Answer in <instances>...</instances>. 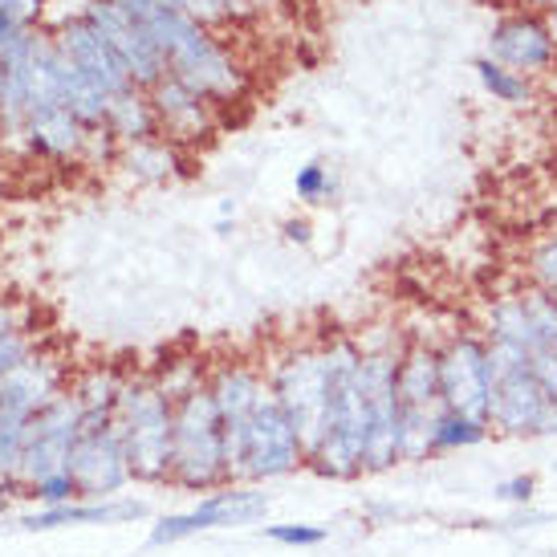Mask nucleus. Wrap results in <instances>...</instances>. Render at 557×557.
<instances>
[{
  "instance_id": "7c9ffc66",
  "label": "nucleus",
  "mask_w": 557,
  "mask_h": 557,
  "mask_svg": "<svg viewBox=\"0 0 557 557\" xmlns=\"http://www.w3.org/2000/svg\"><path fill=\"white\" fill-rule=\"evenodd\" d=\"M334 191V180H330V168L325 163H306V168L297 171V200L306 203H325V196Z\"/></svg>"
},
{
  "instance_id": "7ed1b4c3",
  "label": "nucleus",
  "mask_w": 557,
  "mask_h": 557,
  "mask_svg": "<svg viewBox=\"0 0 557 557\" xmlns=\"http://www.w3.org/2000/svg\"><path fill=\"white\" fill-rule=\"evenodd\" d=\"M493 362V407L488 428L505 440H554L557 435V407L549 403L545 387L533 374V358L517 346L488 342Z\"/></svg>"
},
{
  "instance_id": "423d86ee",
  "label": "nucleus",
  "mask_w": 557,
  "mask_h": 557,
  "mask_svg": "<svg viewBox=\"0 0 557 557\" xmlns=\"http://www.w3.org/2000/svg\"><path fill=\"white\" fill-rule=\"evenodd\" d=\"M399 358L395 346H362V391L371 407V444L367 472H391L403 465V403H399Z\"/></svg>"
},
{
  "instance_id": "f03ea898",
  "label": "nucleus",
  "mask_w": 557,
  "mask_h": 557,
  "mask_svg": "<svg viewBox=\"0 0 557 557\" xmlns=\"http://www.w3.org/2000/svg\"><path fill=\"white\" fill-rule=\"evenodd\" d=\"M184 493H216L228 480L224 460V423H220L216 399L208 383L191 387L175 399V423H171V480Z\"/></svg>"
},
{
  "instance_id": "393cba45",
  "label": "nucleus",
  "mask_w": 557,
  "mask_h": 557,
  "mask_svg": "<svg viewBox=\"0 0 557 557\" xmlns=\"http://www.w3.org/2000/svg\"><path fill=\"white\" fill-rule=\"evenodd\" d=\"M25 428H29V419L13 416V411H0V484L13 496H21L13 476L16 465H21V451H25Z\"/></svg>"
},
{
  "instance_id": "ddd939ff",
  "label": "nucleus",
  "mask_w": 557,
  "mask_h": 557,
  "mask_svg": "<svg viewBox=\"0 0 557 557\" xmlns=\"http://www.w3.org/2000/svg\"><path fill=\"white\" fill-rule=\"evenodd\" d=\"M65 371L58 358L49 355H29L21 367L0 379V411H13L21 419H33L41 407L65 395Z\"/></svg>"
},
{
  "instance_id": "cd10ccee",
  "label": "nucleus",
  "mask_w": 557,
  "mask_h": 557,
  "mask_svg": "<svg viewBox=\"0 0 557 557\" xmlns=\"http://www.w3.org/2000/svg\"><path fill=\"white\" fill-rule=\"evenodd\" d=\"M25 500H37V509H58V505L82 500V496L70 472H53V476H41L37 484H29V488H25Z\"/></svg>"
},
{
  "instance_id": "6e6552de",
  "label": "nucleus",
  "mask_w": 557,
  "mask_h": 557,
  "mask_svg": "<svg viewBox=\"0 0 557 557\" xmlns=\"http://www.w3.org/2000/svg\"><path fill=\"white\" fill-rule=\"evenodd\" d=\"M82 435V407L78 399L65 391L58 399L41 407L25 428V451H21V465H16V493L25 496L29 484H37L41 476L53 472H70V451Z\"/></svg>"
},
{
  "instance_id": "9b49d317",
  "label": "nucleus",
  "mask_w": 557,
  "mask_h": 557,
  "mask_svg": "<svg viewBox=\"0 0 557 557\" xmlns=\"http://www.w3.org/2000/svg\"><path fill=\"white\" fill-rule=\"evenodd\" d=\"M70 476L78 484L82 500H110L131 484V460H126L123 435L114 419H86L82 416V435L70 451Z\"/></svg>"
},
{
  "instance_id": "473e14b6",
  "label": "nucleus",
  "mask_w": 557,
  "mask_h": 557,
  "mask_svg": "<svg viewBox=\"0 0 557 557\" xmlns=\"http://www.w3.org/2000/svg\"><path fill=\"white\" fill-rule=\"evenodd\" d=\"M533 374H537V383L545 387L549 403L557 407V355H533Z\"/></svg>"
},
{
  "instance_id": "0eeeda50",
  "label": "nucleus",
  "mask_w": 557,
  "mask_h": 557,
  "mask_svg": "<svg viewBox=\"0 0 557 557\" xmlns=\"http://www.w3.org/2000/svg\"><path fill=\"white\" fill-rule=\"evenodd\" d=\"M440 407L488 423L493 407V362L484 334H456L440 346Z\"/></svg>"
},
{
  "instance_id": "6ab92c4d",
  "label": "nucleus",
  "mask_w": 557,
  "mask_h": 557,
  "mask_svg": "<svg viewBox=\"0 0 557 557\" xmlns=\"http://www.w3.org/2000/svg\"><path fill=\"white\" fill-rule=\"evenodd\" d=\"M484 338L500 342V346H517V350H525L529 358L542 355V342H537V330H533V318H529V306L521 294L496 297L493 306H488Z\"/></svg>"
},
{
  "instance_id": "5701e85b",
  "label": "nucleus",
  "mask_w": 557,
  "mask_h": 557,
  "mask_svg": "<svg viewBox=\"0 0 557 557\" xmlns=\"http://www.w3.org/2000/svg\"><path fill=\"white\" fill-rule=\"evenodd\" d=\"M488 435H493V428H488V423L468 419V416H456V411H444V407H440V411H435V419H432V456L480 448Z\"/></svg>"
},
{
  "instance_id": "9d476101",
  "label": "nucleus",
  "mask_w": 557,
  "mask_h": 557,
  "mask_svg": "<svg viewBox=\"0 0 557 557\" xmlns=\"http://www.w3.org/2000/svg\"><path fill=\"white\" fill-rule=\"evenodd\" d=\"M269 512V496L257 484H224L216 493H208L196 509L168 512L151 525V545H175L187 542L208 529H236V525H257Z\"/></svg>"
},
{
  "instance_id": "4468645a",
  "label": "nucleus",
  "mask_w": 557,
  "mask_h": 557,
  "mask_svg": "<svg viewBox=\"0 0 557 557\" xmlns=\"http://www.w3.org/2000/svg\"><path fill=\"white\" fill-rule=\"evenodd\" d=\"M62 53L78 65L82 74L107 94V98H119V94L135 90V82H131V74H126L123 58L114 53V46L94 29L90 21H82V25H70V29H65Z\"/></svg>"
},
{
  "instance_id": "1a4fd4ad",
  "label": "nucleus",
  "mask_w": 557,
  "mask_h": 557,
  "mask_svg": "<svg viewBox=\"0 0 557 557\" xmlns=\"http://www.w3.org/2000/svg\"><path fill=\"white\" fill-rule=\"evenodd\" d=\"M306 444L297 435L294 419L285 416L273 391H264V399L252 411L245 440V468H240V484H261V480L289 476L297 468H306Z\"/></svg>"
},
{
  "instance_id": "c85d7f7f",
  "label": "nucleus",
  "mask_w": 557,
  "mask_h": 557,
  "mask_svg": "<svg viewBox=\"0 0 557 557\" xmlns=\"http://www.w3.org/2000/svg\"><path fill=\"white\" fill-rule=\"evenodd\" d=\"M529 273H533V289L557 297V236H545L542 245L529 252Z\"/></svg>"
},
{
  "instance_id": "e433bc0d",
  "label": "nucleus",
  "mask_w": 557,
  "mask_h": 557,
  "mask_svg": "<svg viewBox=\"0 0 557 557\" xmlns=\"http://www.w3.org/2000/svg\"><path fill=\"white\" fill-rule=\"evenodd\" d=\"M554 472H557V460H554Z\"/></svg>"
},
{
  "instance_id": "c9c22d12",
  "label": "nucleus",
  "mask_w": 557,
  "mask_h": 557,
  "mask_svg": "<svg viewBox=\"0 0 557 557\" xmlns=\"http://www.w3.org/2000/svg\"><path fill=\"white\" fill-rule=\"evenodd\" d=\"M533 4H554V0H533Z\"/></svg>"
},
{
  "instance_id": "aec40b11",
  "label": "nucleus",
  "mask_w": 557,
  "mask_h": 557,
  "mask_svg": "<svg viewBox=\"0 0 557 557\" xmlns=\"http://www.w3.org/2000/svg\"><path fill=\"white\" fill-rule=\"evenodd\" d=\"M33 147L46 156H74L86 147V123H78L65 107H49L29 114Z\"/></svg>"
},
{
  "instance_id": "4be33fe9",
  "label": "nucleus",
  "mask_w": 557,
  "mask_h": 557,
  "mask_svg": "<svg viewBox=\"0 0 557 557\" xmlns=\"http://www.w3.org/2000/svg\"><path fill=\"white\" fill-rule=\"evenodd\" d=\"M123 374L110 367H90L86 374H78V383L70 387V395L78 399L82 416L86 419H114L119 399H123Z\"/></svg>"
},
{
  "instance_id": "2f4dec72",
  "label": "nucleus",
  "mask_w": 557,
  "mask_h": 557,
  "mask_svg": "<svg viewBox=\"0 0 557 557\" xmlns=\"http://www.w3.org/2000/svg\"><path fill=\"white\" fill-rule=\"evenodd\" d=\"M493 496L500 505H509V509H529L533 496H537V476H533V472H517V476H509V480H496Z\"/></svg>"
},
{
  "instance_id": "a878e982",
  "label": "nucleus",
  "mask_w": 557,
  "mask_h": 557,
  "mask_svg": "<svg viewBox=\"0 0 557 557\" xmlns=\"http://www.w3.org/2000/svg\"><path fill=\"white\" fill-rule=\"evenodd\" d=\"M476 74H480V82H484V90L493 94L496 102H512V107L529 102V82L521 78V74H512L509 65L493 62V58H480Z\"/></svg>"
},
{
  "instance_id": "a211bd4d",
  "label": "nucleus",
  "mask_w": 557,
  "mask_h": 557,
  "mask_svg": "<svg viewBox=\"0 0 557 557\" xmlns=\"http://www.w3.org/2000/svg\"><path fill=\"white\" fill-rule=\"evenodd\" d=\"M403 411H440V346L411 342L399 358Z\"/></svg>"
},
{
  "instance_id": "72a5a7b5",
  "label": "nucleus",
  "mask_w": 557,
  "mask_h": 557,
  "mask_svg": "<svg viewBox=\"0 0 557 557\" xmlns=\"http://www.w3.org/2000/svg\"><path fill=\"white\" fill-rule=\"evenodd\" d=\"M310 220H285V240H294V245H310Z\"/></svg>"
},
{
  "instance_id": "20e7f679",
  "label": "nucleus",
  "mask_w": 557,
  "mask_h": 557,
  "mask_svg": "<svg viewBox=\"0 0 557 557\" xmlns=\"http://www.w3.org/2000/svg\"><path fill=\"white\" fill-rule=\"evenodd\" d=\"M171 423H175V399L168 391L156 379H126L114 428L123 435L131 476L143 484L171 480Z\"/></svg>"
},
{
  "instance_id": "39448f33",
  "label": "nucleus",
  "mask_w": 557,
  "mask_h": 557,
  "mask_svg": "<svg viewBox=\"0 0 557 557\" xmlns=\"http://www.w3.org/2000/svg\"><path fill=\"white\" fill-rule=\"evenodd\" d=\"M367 444H371V407H367L362 358H358L334 387L325 432L306 468H313L322 480H358L367 472Z\"/></svg>"
},
{
  "instance_id": "c756f323",
  "label": "nucleus",
  "mask_w": 557,
  "mask_h": 557,
  "mask_svg": "<svg viewBox=\"0 0 557 557\" xmlns=\"http://www.w3.org/2000/svg\"><path fill=\"white\" fill-rule=\"evenodd\" d=\"M264 537L277 545H289V549H313L330 537L325 525H297V521H285V525H264Z\"/></svg>"
},
{
  "instance_id": "f3484780",
  "label": "nucleus",
  "mask_w": 557,
  "mask_h": 557,
  "mask_svg": "<svg viewBox=\"0 0 557 557\" xmlns=\"http://www.w3.org/2000/svg\"><path fill=\"white\" fill-rule=\"evenodd\" d=\"M488 49H493V62L509 65L512 74L517 70H545L554 62V37L542 21L533 16H509L500 21L488 37Z\"/></svg>"
},
{
  "instance_id": "f257e3e1",
  "label": "nucleus",
  "mask_w": 557,
  "mask_h": 557,
  "mask_svg": "<svg viewBox=\"0 0 557 557\" xmlns=\"http://www.w3.org/2000/svg\"><path fill=\"white\" fill-rule=\"evenodd\" d=\"M358 358H362V346L338 338L322 350H294L269 371V391L277 395L285 416L294 419L297 435L306 444V456H313L325 432V416H330V399H334L338 379L355 367Z\"/></svg>"
},
{
  "instance_id": "dca6fc26",
  "label": "nucleus",
  "mask_w": 557,
  "mask_h": 557,
  "mask_svg": "<svg viewBox=\"0 0 557 557\" xmlns=\"http://www.w3.org/2000/svg\"><path fill=\"white\" fill-rule=\"evenodd\" d=\"M151 107H156V119H159V131L168 135L175 147L180 143H196V139H208L212 135V102L200 98L196 90H187L180 78H163L159 86H151Z\"/></svg>"
},
{
  "instance_id": "f8f14e48",
  "label": "nucleus",
  "mask_w": 557,
  "mask_h": 557,
  "mask_svg": "<svg viewBox=\"0 0 557 557\" xmlns=\"http://www.w3.org/2000/svg\"><path fill=\"white\" fill-rule=\"evenodd\" d=\"M90 25L114 46V53L123 58L126 74H131L135 86H159V82L168 78V62H163L159 46L147 37V29H139L131 16L119 13L114 0H94Z\"/></svg>"
},
{
  "instance_id": "412c9836",
  "label": "nucleus",
  "mask_w": 557,
  "mask_h": 557,
  "mask_svg": "<svg viewBox=\"0 0 557 557\" xmlns=\"http://www.w3.org/2000/svg\"><path fill=\"white\" fill-rule=\"evenodd\" d=\"M107 126H110V135H119V139H126V143H147L159 135L156 107H151V98H143L139 90H126V94H119V98H110Z\"/></svg>"
},
{
  "instance_id": "b1692460",
  "label": "nucleus",
  "mask_w": 557,
  "mask_h": 557,
  "mask_svg": "<svg viewBox=\"0 0 557 557\" xmlns=\"http://www.w3.org/2000/svg\"><path fill=\"white\" fill-rule=\"evenodd\" d=\"M126 171L135 175V180H147V184H159V180H168L175 175L180 168V147L171 139H147V143H131V151H126Z\"/></svg>"
},
{
  "instance_id": "bb28decb",
  "label": "nucleus",
  "mask_w": 557,
  "mask_h": 557,
  "mask_svg": "<svg viewBox=\"0 0 557 557\" xmlns=\"http://www.w3.org/2000/svg\"><path fill=\"white\" fill-rule=\"evenodd\" d=\"M521 297H525L537 342H542V355H557V297L545 289H525Z\"/></svg>"
},
{
  "instance_id": "2eb2a0df",
  "label": "nucleus",
  "mask_w": 557,
  "mask_h": 557,
  "mask_svg": "<svg viewBox=\"0 0 557 557\" xmlns=\"http://www.w3.org/2000/svg\"><path fill=\"white\" fill-rule=\"evenodd\" d=\"M147 521V505L135 496H110V500H70L58 509H33L21 517V529L49 533V529H82V525H126Z\"/></svg>"
},
{
  "instance_id": "f704fd0d",
  "label": "nucleus",
  "mask_w": 557,
  "mask_h": 557,
  "mask_svg": "<svg viewBox=\"0 0 557 557\" xmlns=\"http://www.w3.org/2000/svg\"><path fill=\"white\" fill-rule=\"evenodd\" d=\"M554 41H557V9H554Z\"/></svg>"
}]
</instances>
